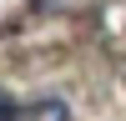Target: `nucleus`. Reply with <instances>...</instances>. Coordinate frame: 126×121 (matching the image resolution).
<instances>
[{
  "label": "nucleus",
  "mask_w": 126,
  "mask_h": 121,
  "mask_svg": "<svg viewBox=\"0 0 126 121\" xmlns=\"http://www.w3.org/2000/svg\"><path fill=\"white\" fill-rule=\"evenodd\" d=\"M0 121H15V106L5 101V91H0Z\"/></svg>",
  "instance_id": "1"
}]
</instances>
